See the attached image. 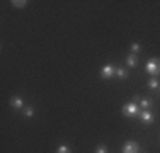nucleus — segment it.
I'll return each mask as SVG.
<instances>
[{"mask_svg": "<svg viewBox=\"0 0 160 153\" xmlns=\"http://www.w3.org/2000/svg\"><path fill=\"white\" fill-rule=\"evenodd\" d=\"M138 150H140V146L136 141H126L123 146V153H138Z\"/></svg>", "mask_w": 160, "mask_h": 153, "instance_id": "20e7f679", "label": "nucleus"}, {"mask_svg": "<svg viewBox=\"0 0 160 153\" xmlns=\"http://www.w3.org/2000/svg\"><path fill=\"white\" fill-rule=\"evenodd\" d=\"M10 3H12V5L16 7V9H22V7L28 5V2H26V0H12Z\"/></svg>", "mask_w": 160, "mask_h": 153, "instance_id": "6e6552de", "label": "nucleus"}, {"mask_svg": "<svg viewBox=\"0 0 160 153\" xmlns=\"http://www.w3.org/2000/svg\"><path fill=\"white\" fill-rule=\"evenodd\" d=\"M145 70H147V73H150L152 76L157 78V75H160V61L157 58H150L145 65Z\"/></svg>", "mask_w": 160, "mask_h": 153, "instance_id": "f257e3e1", "label": "nucleus"}, {"mask_svg": "<svg viewBox=\"0 0 160 153\" xmlns=\"http://www.w3.org/2000/svg\"><path fill=\"white\" fill-rule=\"evenodd\" d=\"M116 75L119 76V78H126V76H128V72L124 70V68H116Z\"/></svg>", "mask_w": 160, "mask_h": 153, "instance_id": "9b49d317", "label": "nucleus"}, {"mask_svg": "<svg viewBox=\"0 0 160 153\" xmlns=\"http://www.w3.org/2000/svg\"><path fill=\"white\" fill-rule=\"evenodd\" d=\"M138 51H140V44L138 43H133L131 44V53L135 55V53H138Z\"/></svg>", "mask_w": 160, "mask_h": 153, "instance_id": "4468645a", "label": "nucleus"}, {"mask_svg": "<svg viewBox=\"0 0 160 153\" xmlns=\"http://www.w3.org/2000/svg\"><path fill=\"white\" fill-rule=\"evenodd\" d=\"M160 85V83H158V80L157 78H155V76H152V78L150 80H148V87H150V89L152 90H155V89H157V87Z\"/></svg>", "mask_w": 160, "mask_h": 153, "instance_id": "1a4fd4ad", "label": "nucleus"}, {"mask_svg": "<svg viewBox=\"0 0 160 153\" xmlns=\"http://www.w3.org/2000/svg\"><path fill=\"white\" fill-rule=\"evenodd\" d=\"M140 106L143 107V111H148V109H150V106H152V101H150V99H142V101H140Z\"/></svg>", "mask_w": 160, "mask_h": 153, "instance_id": "9d476101", "label": "nucleus"}, {"mask_svg": "<svg viewBox=\"0 0 160 153\" xmlns=\"http://www.w3.org/2000/svg\"><path fill=\"white\" fill-rule=\"evenodd\" d=\"M123 114L126 117H135V116H140V109L136 106V102H129V104L123 106Z\"/></svg>", "mask_w": 160, "mask_h": 153, "instance_id": "f03ea898", "label": "nucleus"}, {"mask_svg": "<svg viewBox=\"0 0 160 153\" xmlns=\"http://www.w3.org/2000/svg\"><path fill=\"white\" fill-rule=\"evenodd\" d=\"M10 106H12L14 109H22V107H24V102H22V99L19 97V95H14V97L10 99Z\"/></svg>", "mask_w": 160, "mask_h": 153, "instance_id": "423d86ee", "label": "nucleus"}, {"mask_svg": "<svg viewBox=\"0 0 160 153\" xmlns=\"http://www.w3.org/2000/svg\"><path fill=\"white\" fill-rule=\"evenodd\" d=\"M96 153H108V148H106L104 145H101V146H99L97 150H96Z\"/></svg>", "mask_w": 160, "mask_h": 153, "instance_id": "2eb2a0df", "label": "nucleus"}, {"mask_svg": "<svg viewBox=\"0 0 160 153\" xmlns=\"http://www.w3.org/2000/svg\"><path fill=\"white\" fill-rule=\"evenodd\" d=\"M136 63H138V61H136V55H129V56H126V65L129 68H135L136 67Z\"/></svg>", "mask_w": 160, "mask_h": 153, "instance_id": "0eeeda50", "label": "nucleus"}, {"mask_svg": "<svg viewBox=\"0 0 160 153\" xmlns=\"http://www.w3.org/2000/svg\"><path fill=\"white\" fill-rule=\"evenodd\" d=\"M56 153H72V150L67 146V145H62V146H58V150H56Z\"/></svg>", "mask_w": 160, "mask_h": 153, "instance_id": "f8f14e48", "label": "nucleus"}, {"mask_svg": "<svg viewBox=\"0 0 160 153\" xmlns=\"http://www.w3.org/2000/svg\"><path fill=\"white\" fill-rule=\"evenodd\" d=\"M32 114H34V109H32L31 106L24 109V116H26V117H32Z\"/></svg>", "mask_w": 160, "mask_h": 153, "instance_id": "ddd939ff", "label": "nucleus"}, {"mask_svg": "<svg viewBox=\"0 0 160 153\" xmlns=\"http://www.w3.org/2000/svg\"><path fill=\"white\" fill-rule=\"evenodd\" d=\"M112 75H116V68H114L112 65H104V67L101 68V76L102 78H111Z\"/></svg>", "mask_w": 160, "mask_h": 153, "instance_id": "7ed1b4c3", "label": "nucleus"}, {"mask_svg": "<svg viewBox=\"0 0 160 153\" xmlns=\"http://www.w3.org/2000/svg\"><path fill=\"white\" fill-rule=\"evenodd\" d=\"M140 119H142L143 124H152L153 122V114L150 112V111H140Z\"/></svg>", "mask_w": 160, "mask_h": 153, "instance_id": "39448f33", "label": "nucleus"}]
</instances>
